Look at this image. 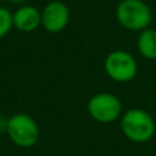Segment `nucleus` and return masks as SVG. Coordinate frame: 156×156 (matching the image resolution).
<instances>
[{
  "label": "nucleus",
  "mask_w": 156,
  "mask_h": 156,
  "mask_svg": "<svg viewBox=\"0 0 156 156\" xmlns=\"http://www.w3.org/2000/svg\"><path fill=\"white\" fill-rule=\"evenodd\" d=\"M115 15L119 25L130 32H143L152 22V11L144 0H121Z\"/></svg>",
  "instance_id": "obj_1"
},
{
  "label": "nucleus",
  "mask_w": 156,
  "mask_h": 156,
  "mask_svg": "<svg viewBox=\"0 0 156 156\" xmlns=\"http://www.w3.org/2000/svg\"><path fill=\"white\" fill-rule=\"evenodd\" d=\"M121 127L125 137L133 143H147L155 134L156 125L149 112L141 108H132L122 116Z\"/></svg>",
  "instance_id": "obj_2"
},
{
  "label": "nucleus",
  "mask_w": 156,
  "mask_h": 156,
  "mask_svg": "<svg viewBox=\"0 0 156 156\" xmlns=\"http://www.w3.org/2000/svg\"><path fill=\"white\" fill-rule=\"evenodd\" d=\"M104 70L107 76L116 82H129L137 76L138 65L130 52L116 49L107 55L104 60Z\"/></svg>",
  "instance_id": "obj_3"
},
{
  "label": "nucleus",
  "mask_w": 156,
  "mask_h": 156,
  "mask_svg": "<svg viewBox=\"0 0 156 156\" xmlns=\"http://www.w3.org/2000/svg\"><path fill=\"white\" fill-rule=\"evenodd\" d=\"M7 133L14 144L21 148H30L38 140L40 130L32 116L26 114H15L8 119Z\"/></svg>",
  "instance_id": "obj_4"
},
{
  "label": "nucleus",
  "mask_w": 156,
  "mask_h": 156,
  "mask_svg": "<svg viewBox=\"0 0 156 156\" xmlns=\"http://www.w3.org/2000/svg\"><path fill=\"white\" fill-rule=\"evenodd\" d=\"M88 112L100 123H111L122 114V103L118 96L108 92L97 93L88 101Z\"/></svg>",
  "instance_id": "obj_5"
},
{
  "label": "nucleus",
  "mask_w": 156,
  "mask_h": 156,
  "mask_svg": "<svg viewBox=\"0 0 156 156\" xmlns=\"http://www.w3.org/2000/svg\"><path fill=\"white\" fill-rule=\"evenodd\" d=\"M70 21V11L62 2H51L41 12V23L49 33H59L67 26Z\"/></svg>",
  "instance_id": "obj_6"
},
{
  "label": "nucleus",
  "mask_w": 156,
  "mask_h": 156,
  "mask_svg": "<svg viewBox=\"0 0 156 156\" xmlns=\"http://www.w3.org/2000/svg\"><path fill=\"white\" fill-rule=\"evenodd\" d=\"M14 26L18 30L29 33L41 25V12L32 5H22L12 15Z\"/></svg>",
  "instance_id": "obj_7"
},
{
  "label": "nucleus",
  "mask_w": 156,
  "mask_h": 156,
  "mask_svg": "<svg viewBox=\"0 0 156 156\" xmlns=\"http://www.w3.org/2000/svg\"><path fill=\"white\" fill-rule=\"evenodd\" d=\"M137 49L144 59H156V29L147 27L140 32L137 38Z\"/></svg>",
  "instance_id": "obj_8"
},
{
  "label": "nucleus",
  "mask_w": 156,
  "mask_h": 156,
  "mask_svg": "<svg viewBox=\"0 0 156 156\" xmlns=\"http://www.w3.org/2000/svg\"><path fill=\"white\" fill-rule=\"evenodd\" d=\"M14 26L12 14L4 7H0V38L8 34L11 27Z\"/></svg>",
  "instance_id": "obj_9"
},
{
  "label": "nucleus",
  "mask_w": 156,
  "mask_h": 156,
  "mask_svg": "<svg viewBox=\"0 0 156 156\" xmlns=\"http://www.w3.org/2000/svg\"><path fill=\"white\" fill-rule=\"evenodd\" d=\"M7 125L8 119L4 116H0V132H7Z\"/></svg>",
  "instance_id": "obj_10"
},
{
  "label": "nucleus",
  "mask_w": 156,
  "mask_h": 156,
  "mask_svg": "<svg viewBox=\"0 0 156 156\" xmlns=\"http://www.w3.org/2000/svg\"><path fill=\"white\" fill-rule=\"evenodd\" d=\"M10 3H12V4H21V3H23L25 0H8Z\"/></svg>",
  "instance_id": "obj_11"
}]
</instances>
